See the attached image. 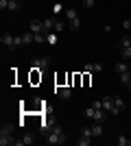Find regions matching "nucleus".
<instances>
[{"label": "nucleus", "instance_id": "obj_1", "mask_svg": "<svg viewBox=\"0 0 131 146\" xmlns=\"http://www.w3.org/2000/svg\"><path fill=\"white\" fill-rule=\"evenodd\" d=\"M85 118L92 122H105L109 118V111H105L103 107H87L85 109Z\"/></svg>", "mask_w": 131, "mask_h": 146}, {"label": "nucleus", "instance_id": "obj_2", "mask_svg": "<svg viewBox=\"0 0 131 146\" xmlns=\"http://www.w3.org/2000/svg\"><path fill=\"white\" fill-rule=\"evenodd\" d=\"M46 144H53V146H55V144L57 146L66 144V133H63V129L59 127V124H55V129L46 135Z\"/></svg>", "mask_w": 131, "mask_h": 146}, {"label": "nucleus", "instance_id": "obj_3", "mask_svg": "<svg viewBox=\"0 0 131 146\" xmlns=\"http://www.w3.org/2000/svg\"><path fill=\"white\" fill-rule=\"evenodd\" d=\"M15 137H13V127L11 124H2V129H0V144L2 146H11L15 144Z\"/></svg>", "mask_w": 131, "mask_h": 146}, {"label": "nucleus", "instance_id": "obj_4", "mask_svg": "<svg viewBox=\"0 0 131 146\" xmlns=\"http://www.w3.org/2000/svg\"><path fill=\"white\" fill-rule=\"evenodd\" d=\"M120 57H122V61L131 59V37L129 35H125L120 39Z\"/></svg>", "mask_w": 131, "mask_h": 146}, {"label": "nucleus", "instance_id": "obj_5", "mask_svg": "<svg viewBox=\"0 0 131 146\" xmlns=\"http://www.w3.org/2000/svg\"><path fill=\"white\" fill-rule=\"evenodd\" d=\"M66 18H68V26L72 31H76L79 26H81V20H79V13L74 11V9H66Z\"/></svg>", "mask_w": 131, "mask_h": 146}, {"label": "nucleus", "instance_id": "obj_6", "mask_svg": "<svg viewBox=\"0 0 131 146\" xmlns=\"http://www.w3.org/2000/svg\"><path fill=\"white\" fill-rule=\"evenodd\" d=\"M92 129L90 127H83L81 129V137H79V146H90V142H92Z\"/></svg>", "mask_w": 131, "mask_h": 146}, {"label": "nucleus", "instance_id": "obj_7", "mask_svg": "<svg viewBox=\"0 0 131 146\" xmlns=\"http://www.w3.org/2000/svg\"><path fill=\"white\" fill-rule=\"evenodd\" d=\"M33 68H35V70H48L50 68V57H35V59H33Z\"/></svg>", "mask_w": 131, "mask_h": 146}, {"label": "nucleus", "instance_id": "obj_8", "mask_svg": "<svg viewBox=\"0 0 131 146\" xmlns=\"http://www.w3.org/2000/svg\"><path fill=\"white\" fill-rule=\"evenodd\" d=\"M0 44H2V46H7L9 50H15V35L2 33V37H0Z\"/></svg>", "mask_w": 131, "mask_h": 146}, {"label": "nucleus", "instance_id": "obj_9", "mask_svg": "<svg viewBox=\"0 0 131 146\" xmlns=\"http://www.w3.org/2000/svg\"><path fill=\"white\" fill-rule=\"evenodd\" d=\"M31 144H35V135L33 133H24L18 142H15V146H31Z\"/></svg>", "mask_w": 131, "mask_h": 146}, {"label": "nucleus", "instance_id": "obj_10", "mask_svg": "<svg viewBox=\"0 0 131 146\" xmlns=\"http://www.w3.org/2000/svg\"><path fill=\"white\" fill-rule=\"evenodd\" d=\"M100 103H103V109L109 111V116H114V107H116V105H114V96H105Z\"/></svg>", "mask_w": 131, "mask_h": 146}, {"label": "nucleus", "instance_id": "obj_11", "mask_svg": "<svg viewBox=\"0 0 131 146\" xmlns=\"http://www.w3.org/2000/svg\"><path fill=\"white\" fill-rule=\"evenodd\" d=\"M31 31L35 35H46V31H44V22L39 20H31Z\"/></svg>", "mask_w": 131, "mask_h": 146}, {"label": "nucleus", "instance_id": "obj_12", "mask_svg": "<svg viewBox=\"0 0 131 146\" xmlns=\"http://www.w3.org/2000/svg\"><path fill=\"white\" fill-rule=\"evenodd\" d=\"M114 105H116V107H114V116H118L120 111H122V109L127 107V105H125V100H122L120 96H114Z\"/></svg>", "mask_w": 131, "mask_h": 146}, {"label": "nucleus", "instance_id": "obj_13", "mask_svg": "<svg viewBox=\"0 0 131 146\" xmlns=\"http://www.w3.org/2000/svg\"><path fill=\"white\" fill-rule=\"evenodd\" d=\"M55 94L61 98V100H68V98L72 96V90H70V87H59V90H55Z\"/></svg>", "mask_w": 131, "mask_h": 146}, {"label": "nucleus", "instance_id": "obj_14", "mask_svg": "<svg viewBox=\"0 0 131 146\" xmlns=\"http://www.w3.org/2000/svg\"><path fill=\"white\" fill-rule=\"evenodd\" d=\"M42 22H44V31H46V35L55 31V18H46V20H42Z\"/></svg>", "mask_w": 131, "mask_h": 146}, {"label": "nucleus", "instance_id": "obj_15", "mask_svg": "<svg viewBox=\"0 0 131 146\" xmlns=\"http://www.w3.org/2000/svg\"><path fill=\"white\" fill-rule=\"evenodd\" d=\"M22 37V44H31V42H35V33H33V31H29V33H24V35H20Z\"/></svg>", "mask_w": 131, "mask_h": 146}, {"label": "nucleus", "instance_id": "obj_16", "mask_svg": "<svg viewBox=\"0 0 131 146\" xmlns=\"http://www.w3.org/2000/svg\"><path fill=\"white\" fill-rule=\"evenodd\" d=\"M90 129H92V135H94V137H100V135H103V127H100V122H94Z\"/></svg>", "mask_w": 131, "mask_h": 146}, {"label": "nucleus", "instance_id": "obj_17", "mask_svg": "<svg viewBox=\"0 0 131 146\" xmlns=\"http://www.w3.org/2000/svg\"><path fill=\"white\" fill-rule=\"evenodd\" d=\"M83 70H85V72H100V70H103V63H94V66H85Z\"/></svg>", "mask_w": 131, "mask_h": 146}, {"label": "nucleus", "instance_id": "obj_18", "mask_svg": "<svg viewBox=\"0 0 131 146\" xmlns=\"http://www.w3.org/2000/svg\"><path fill=\"white\" fill-rule=\"evenodd\" d=\"M46 44H48V46H55V44H57V33H55V31L46 35Z\"/></svg>", "mask_w": 131, "mask_h": 146}, {"label": "nucleus", "instance_id": "obj_19", "mask_svg": "<svg viewBox=\"0 0 131 146\" xmlns=\"http://www.w3.org/2000/svg\"><path fill=\"white\" fill-rule=\"evenodd\" d=\"M118 76H120V81H122V83H125V85H129V83H131V70H127V72L118 74Z\"/></svg>", "mask_w": 131, "mask_h": 146}, {"label": "nucleus", "instance_id": "obj_20", "mask_svg": "<svg viewBox=\"0 0 131 146\" xmlns=\"http://www.w3.org/2000/svg\"><path fill=\"white\" fill-rule=\"evenodd\" d=\"M114 70H116V72H118V74H122V72H127L129 68H127V63H125V61H118V63H116V68H114Z\"/></svg>", "mask_w": 131, "mask_h": 146}, {"label": "nucleus", "instance_id": "obj_21", "mask_svg": "<svg viewBox=\"0 0 131 146\" xmlns=\"http://www.w3.org/2000/svg\"><path fill=\"white\" fill-rule=\"evenodd\" d=\"M9 11H20V0H9Z\"/></svg>", "mask_w": 131, "mask_h": 146}, {"label": "nucleus", "instance_id": "obj_22", "mask_svg": "<svg viewBox=\"0 0 131 146\" xmlns=\"http://www.w3.org/2000/svg\"><path fill=\"white\" fill-rule=\"evenodd\" d=\"M116 144H118V146H131V140L125 137V135H120L118 140H116Z\"/></svg>", "mask_w": 131, "mask_h": 146}, {"label": "nucleus", "instance_id": "obj_23", "mask_svg": "<svg viewBox=\"0 0 131 146\" xmlns=\"http://www.w3.org/2000/svg\"><path fill=\"white\" fill-rule=\"evenodd\" d=\"M53 13H55V15H59V13H66V7H63V5H59V2H57V5L53 7Z\"/></svg>", "mask_w": 131, "mask_h": 146}, {"label": "nucleus", "instance_id": "obj_24", "mask_svg": "<svg viewBox=\"0 0 131 146\" xmlns=\"http://www.w3.org/2000/svg\"><path fill=\"white\" fill-rule=\"evenodd\" d=\"M63 29H66V26H63V22H59V20H55V33H61Z\"/></svg>", "mask_w": 131, "mask_h": 146}, {"label": "nucleus", "instance_id": "obj_25", "mask_svg": "<svg viewBox=\"0 0 131 146\" xmlns=\"http://www.w3.org/2000/svg\"><path fill=\"white\" fill-rule=\"evenodd\" d=\"M94 2H96V0H83V7H85V9H92Z\"/></svg>", "mask_w": 131, "mask_h": 146}, {"label": "nucleus", "instance_id": "obj_26", "mask_svg": "<svg viewBox=\"0 0 131 146\" xmlns=\"http://www.w3.org/2000/svg\"><path fill=\"white\" fill-rule=\"evenodd\" d=\"M122 29H125V31H131V20H125V22H122Z\"/></svg>", "mask_w": 131, "mask_h": 146}, {"label": "nucleus", "instance_id": "obj_27", "mask_svg": "<svg viewBox=\"0 0 131 146\" xmlns=\"http://www.w3.org/2000/svg\"><path fill=\"white\" fill-rule=\"evenodd\" d=\"M7 7H9V0H0V9H2V11H5Z\"/></svg>", "mask_w": 131, "mask_h": 146}, {"label": "nucleus", "instance_id": "obj_28", "mask_svg": "<svg viewBox=\"0 0 131 146\" xmlns=\"http://www.w3.org/2000/svg\"><path fill=\"white\" fill-rule=\"evenodd\" d=\"M127 87H129V90H131V83H129V85H127Z\"/></svg>", "mask_w": 131, "mask_h": 146}]
</instances>
